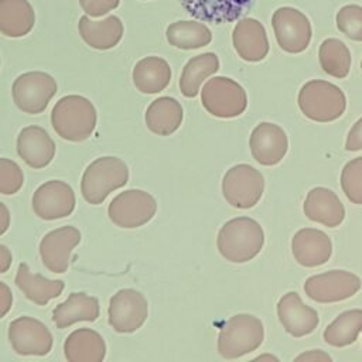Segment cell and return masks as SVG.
<instances>
[{
  "label": "cell",
  "instance_id": "obj_1",
  "mask_svg": "<svg viewBox=\"0 0 362 362\" xmlns=\"http://www.w3.org/2000/svg\"><path fill=\"white\" fill-rule=\"evenodd\" d=\"M264 245V233L257 221L249 216L229 219L219 229L216 246L223 259L245 263L257 256Z\"/></svg>",
  "mask_w": 362,
  "mask_h": 362
},
{
  "label": "cell",
  "instance_id": "obj_2",
  "mask_svg": "<svg viewBox=\"0 0 362 362\" xmlns=\"http://www.w3.org/2000/svg\"><path fill=\"white\" fill-rule=\"evenodd\" d=\"M98 115L93 103L81 95L61 98L51 110V124L64 140L79 143L95 130Z\"/></svg>",
  "mask_w": 362,
  "mask_h": 362
},
{
  "label": "cell",
  "instance_id": "obj_3",
  "mask_svg": "<svg viewBox=\"0 0 362 362\" xmlns=\"http://www.w3.org/2000/svg\"><path fill=\"white\" fill-rule=\"evenodd\" d=\"M129 181L127 164L115 156L93 160L82 174L81 192L88 204L99 205L107 195L124 187Z\"/></svg>",
  "mask_w": 362,
  "mask_h": 362
},
{
  "label": "cell",
  "instance_id": "obj_4",
  "mask_svg": "<svg viewBox=\"0 0 362 362\" xmlns=\"http://www.w3.org/2000/svg\"><path fill=\"white\" fill-rule=\"evenodd\" d=\"M298 107L305 117L327 123L344 115L346 98L339 86L328 81L311 79L298 92Z\"/></svg>",
  "mask_w": 362,
  "mask_h": 362
},
{
  "label": "cell",
  "instance_id": "obj_5",
  "mask_svg": "<svg viewBox=\"0 0 362 362\" xmlns=\"http://www.w3.org/2000/svg\"><path fill=\"white\" fill-rule=\"evenodd\" d=\"M264 338L263 322L252 314L230 317L218 335V352L226 359H236L256 351Z\"/></svg>",
  "mask_w": 362,
  "mask_h": 362
},
{
  "label": "cell",
  "instance_id": "obj_6",
  "mask_svg": "<svg viewBox=\"0 0 362 362\" xmlns=\"http://www.w3.org/2000/svg\"><path fill=\"white\" fill-rule=\"evenodd\" d=\"M204 109L215 117L232 119L240 116L247 107L246 90L228 76H214L201 89Z\"/></svg>",
  "mask_w": 362,
  "mask_h": 362
},
{
  "label": "cell",
  "instance_id": "obj_7",
  "mask_svg": "<svg viewBox=\"0 0 362 362\" xmlns=\"http://www.w3.org/2000/svg\"><path fill=\"white\" fill-rule=\"evenodd\" d=\"M55 93V79L41 71L24 72L11 85V96L16 106L28 115L42 113Z\"/></svg>",
  "mask_w": 362,
  "mask_h": 362
},
{
  "label": "cell",
  "instance_id": "obj_8",
  "mask_svg": "<svg viewBox=\"0 0 362 362\" xmlns=\"http://www.w3.org/2000/svg\"><path fill=\"white\" fill-rule=\"evenodd\" d=\"M157 211L156 198L143 189H127L116 195L109 206V219L119 228L134 229L153 219Z\"/></svg>",
  "mask_w": 362,
  "mask_h": 362
},
{
  "label": "cell",
  "instance_id": "obj_9",
  "mask_svg": "<svg viewBox=\"0 0 362 362\" xmlns=\"http://www.w3.org/2000/svg\"><path fill=\"white\" fill-rule=\"evenodd\" d=\"M264 189V180L260 171L249 164L230 167L222 180V194L233 208L249 209L255 206Z\"/></svg>",
  "mask_w": 362,
  "mask_h": 362
},
{
  "label": "cell",
  "instance_id": "obj_10",
  "mask_svg": "<svg viewBox=\"0 0 362 362\" xmlns=\"http://www.w3.org/2000/svg\"><path fill=\"white\" fill-rule=\"evenodd\" d=\"M272 27L277 45L284 52L300 54L305 51L311 42V23L303 11L294 7L283 6L274 10Z\"/></svg>",
  "mask_w": 362,
  "mask_h": 362
},
{
  "label": "cell",
  "instance_id": "obj_11",
  "mask_svg": "<svg viewBox=\"0 0 362 362\" xmlns=\"http://www.w3.org/2000/svg\"><path fill=\"white\" fill-rule=\"evenodd\" d=\"M147 300L134 288H122L110 297L109 325L119 334H132L147 320Z\"/></svg>",
  "mask_w": 362,
  "mask_h": 362
},
{
  "label": "cell",
  "instance_id": "obj_12",
  "mask_svg": "<svg viewBox=\"0 0 362 362\" xmlns=\"http://www.w3.org/2000/svg\"><path fill=\"white\" fill-rule=\"evenodd\" d=\"M361 279L346 270H329L311 276L304 283L305 294L317 303H337L355 296L361 290Z\"/></svg>",
  "mask_w": 362,
  "mask_h": 362
},
{
  "label": "cell",
  "instance_id": "obj_13",
  "mask_svg": "<svg viewBox=\"0 0 362 362\" xmlns=\"http://www.w3.org/2000/svg\"><path fill=\"white\" fill-rule=\"evenodd\" d=\"M8 339L14 352L23 356H45L51 352L54 344L48 327L28 315L18 317L10 322Z\"/></svg>",
  "mask_w": 362,
  "mask_h": 362
},
{
  "label": "cell",
  "instance_id": "obj_14",
  "mask_svg": "<svg viewBox=\"0 0 362 362\" xmlns=\"http://www.w3.org/2000/svg\"><path fill=\"white\" fill-rule=\"evenodd\" d=\"M34 214L44 221H55L71 215L75 209V192L69 184L51 180L41 184L33 194Z\"/></svg>",
  "mask_w": 362,
  "mask_h": 362
},
{
  "label": "cell",
  "instance_id": "obj_15",
  "mask_svg": "<svg viewBox=\"0 0 362 362\" xmlns=\"http://www.w3.org/2000/svg\"><path fill=\"white\" fill-rule=\"evenodd\" d=\"M79 242L81 232L71 225L45 233L40 242V256L44 266L52 273H65L69 256Z\"/></svg>",
  "mask_w": 362,
  "mask_h": 362
},
{
  "label": "cell",
  "instance_id": "obj_16",
  "mask_svg": "<svg viewBox=\"0 0 362 362\" xmlns=\"http://www.w3.org/2000/svg\"><path fill=\"white\" fill-rule=\"evenodd\" d=\"M249 147L252 157L262 165L279 164L287 153L288 140L286 132L269 122L259 123L249 139Z\"/></svg>",
  "mask_w": 362,
  "mask_h": 362
},
{
  "label": "cell",
  "instance_id": "obj_17",
  "mask_svg": "<svg viewBox=\"0 0 362 362\" xmlns=\"http://www.w3.org/2000/svg\"><path fill=\"white\" fill-rule=\"evenodd\" d=\"M182 8L199 21L225 24L238 21L253 6L255 0H178Z\"/></svg>",
  "mask_w": 362,
  "mask_h": 362
},
{
  "label": "cell",
  "instance_id": "obj_18",
  "mask_svg": "<svg viewBox=\"0 0 362 362\" xmlns=\"http://www.w3.org/2000/svg\"><path fill=\"white\" fill-rule=\"evenodd\" d=\"M236 54L246 62H260L269 54V38L264 25L252 17L239 18L232 31Z\"/></svg>",
  "mask_w": 362,
  "mask_h": 362
},
{
  "label": "cell",
  "instance_id": "obj_19",
  "mask_svg": "<svg viewBox=\"0 0 362 362\" xmlns=\"http://www.w3.org/2000/svg\"><path fill=\"white\" fill-rule=\"evenodd\" d=\"M277 317L283 328L294 338L311 334L320 322L317 311L305 305L296 291H288L279 300Z\"/></svg>",
  "mask_w": 362,
  "mask_h": 362
},
{
  "label": "cell",
  "instance_id": "obj_20",
  "mask_svg": "<svg viewBox=\"0 0 362 362\" xmlns=\"http://www.w3.org/2000/svg\"><path fill=\"white\" fill-rule=\"evenodd\" d=\"M16 150L18 157L31 168L47 167L55 156V141L40 126H27L17 136Z\"/></svg>",
  "mask_w": 362,
  "mask_h": 362
},
{
  "label": "cell",
  "instance_id": "obj_21",
  "mask_svg": "<svg viewBox=\"0 0 362 362\" xmlns=\"http://www.w3.org/2000/svg\"><path fill=\"white\" fill-rule=\"evenodd\" d=\"M291 252L301 266L317 267L329 260L332 243L325 232L314 228H303L291 239Z\"/></svg>",
  "mask_w": 362,
  "mask_h": 362
},
{
  "label": "cell",
  "instance_id": "obj_22",
  "mask_svg": "<svg viewBox=\"0 0 362 362\" xmlns=\"http://www.w3.org/2000/svg\"><path fill=\"white\" fill-rule=\"evenodd\" d=\"M78 31L86 45L93 49L106 51L120 42L124 27L117 16H107L100 20H92L85 14L79 18Z\"/></svg>",
  "mask_w": 362,
  "mask_h": 362
},
{
  "label": "cell",
  "instance_id": "obj_23",
  "mask_svg": "<svg viewBox=\"0 0 362 362\" xmlns=\"http://www.w3.org/2000/svg\"><path fill=\"white\" fill-rule=\"evenodd\" d=\"M303 209L308 219L328 228L339 226L345 218V208L338 195L325 187H315L310 189Z\"/></svg>",
  "mask_w": 362,
  "mask_h": 362
},
{
  "label": "cell",
  "instance_id": "obj_24",
  "mask_svg": "<svg viewBox=\"0 0 362 362\" xmlns=\"http://www.w3.org/2000/svg\"><path fill=\"white\" fill-rule=\"evenodd\" d=\"M99 300L86 293H71L69 297L58 304L52 311V321L57 328H68L75 322H93L99 318Z\"/></svg>",
  "mask_w": 362,
  "mask_h": 362
},
{
  "label": "cell",
  "instance_id": "obj_25",
  "mask_svg": "<svg viewBox=\"0 0 362 362\" xmlns=\"http://www.w3.org/2000/svg\"><path fill=\"white\" fill-rule=\"evenodd\" d=\"M64 355L68 362H102L106 356V344L95 329L78 328L66 337Z\"/></svg>",
  "mask_w": 362,
  "mask_h": 362
},
{
  "label": "cell",
  "instance_id": "obj_26",
  "mask_svg": "<svg viewBox=\"0 0 362 362\" xmlns=\"http://www.w3.org/2000/svg\"><path fill=\"white\" fill-rule=\"evenodd\" d=\"M14 280L25 298L37 305H45L48 301L59 297L65 288L62 280H49L42 274L33 273L24 262L18 264Z\"/></svg>",
  "mask_w": 362,
  "mask_h": 362
},
{
  "label": "cell",
  "instance_id": "obj_27",
  "mask_svg": "<svg viewBox=\"0 0 362 362\" xmlns=\"http://www.w3.org/2000/svg\"><path fill=\"white\" fill-rule=\"evenodd\" d=\"M147 129L157 136H170L175 133L184 119L181 103L171 96L154 99L146 109Z\"/></svg>",
  "mask_w": 362,
  "mask_h": 362
},
{
  "label": "cell",
  "instance_id": "obj_28",
  "mask_svg": "<svg viewBox=\"0 0 362 362\" xmlns=\"http://www.w3.org/2000/svg\"><path fill=\"white\" fill-rule=\"evenodd\" d=\"M170 81V64L161 57H144L140 61H137L133 68V82L141 93H158L168 86Z\"/></svg>",
  "mask_w": 362,
  "mask_h": 362
},
{
  "label": "cell",
  "instance_id": "obj_29",
  "mask_svg": "<svg viewBox=\"0 0 362 362\" xmlns=\"http://www.w3.org/2000/svg\"><path fill=\"white\" fill-rule=\"evenodd\" d=\"M35 13L28 0H0V33L10 38H20L31 33Z\"/></svg>",
  "mask_w": 362,
  "mask_h": 362
},
{
  "label": "cell",
  "instance_id": "obj_30",
  "mask_svg": "<svg viewBox=\"0 0 362 362\" xmlns=\"http://www.w3.org/2000/svg\"><path fill=\"white\" fill-rule=\"evenodd\" d=\"M219 58L215 52H204L187 61L180 76V90L184 98H195L202 82L218 72Z\"/></svg>",
  "mask_w": 362,
  "mask_h": 362
},
{
  "label": "cell",
  "instance_id": "obj_31",
  "mask_svg": "<svg viewBox=\"0 0 362 362\" xmlns=\"http://www.w3.org/2000/svg\"><path fill=\"white\" fill-rule=\"evenodd\" d=\"M170 45L178 49H198L212 41L211 30L199 20H180L171 23L165 30Z\"/></svg>",
  "mask_w": 362,
  "mask_h": 362
},
{
  "label": "cell",
  "instance_id": "obj_32",
  "mask_svg": "<svg viewBox=\"0 0 362 362\" xmlns=\"http://www.w3.org/2000/svg\"><path fill=\"white\" fill-rule=\"evenodd\" d=\"M362 331V310H346L341 313L322 334L324 341L331 346H346L356 341Z\"/></svg>",
  "mask_w": 362,
  "mask_h": 362
},
{
  "label": "cell",
  "instance_id": "obj_33",
  "mask_svg": "<svg viewBox=\"0 0 362 362\" xmlns=\"http://www.w3.org/2000/svg\"><path fill=\"white\" fill-rule=\"evenodd\" d=\"M318 61L325 74L342 79L351 71L352 57L346 44L338 38H327L320 44Z\"/></svg>",
  "mask_w": 362,
  "mask_h": 362
},
{
  "label": "cell",
  "instance_id": "obj_34",
  "mask_svg": "<svg viewBox=\"0 0 362 362\" xmlns=\"http://www.w3.org/2000/svg\"><path fill=\"white\" fill-rule=\"evenodd\" d=\"M341 188L352 204L362 205V157H356L344 165Z\"/></svg>",
  "mask_w": 362,
  "mask_h": 362
},
{
  "label": "cell",
  "instance_id": "obj_35",
  "mask_svg": "<svg viewBox=\"0 0 362 362\" xmlns=\"http://www.w3.org/2000/svg\"><path fill=\"white\" fill-rule=\"evenodd\" d=\"M337 28L352 41H362V6L345 4L335 16Z\"/></svg>",
  "mask_w": 362,
  "mask_h": 362
},
{
  "label": "cell",
  "instance_id": "obj_36",
  "mask_svg": "<svg viewBox=\"0 0 362 362\" xmlns=\"http://www.w3.org/2000/svg\"><path fill=\"white\" fill-rule=\"evenodd\" d=\"M24 182L23 170L10 158L0 157V194H17Z\"/></svg>",
  "mask_w": 362,
  "mask_h": 362
},
{
  "label": "cell",
  "instance_id": "obj_37",
  "mask_svg": "<svg viewBox=\"0 0 362 362\" xmlns=\"http://www.w3.org/2000/svg\"><path fill=\"white\" fill-rule=\"evenodd\" d=\"M120 0H79V6L89 17H103L119 7Z\"/></svg>",
  "mask_w": 362,
  "mask_h": 362
},
{
  "label": "cell",
  "instance_id": "obj_38",
  "mask_svg": "<svg viewBox=\"0 0 362 362\" xmlns=\"http://www.w3.org/2000/svg\"><path fill=\"white\" fill-rule=\"evenodd\" d=\"M345 150H348V151L362 150V117L358 119L354 123V126L351 127V130L346 136Z\"/></svg>",
  "mask_w": 362,
  "mask_h": 362
},
{
  "label": "cell",
  "instance_id": "obj_39",
  "mask_svg": "<svg viewBox=\"0 0 362 362\" xmlns=\"http://www.w3.org/2000/svg\"><path fill=\"white\" fill-rule=\"evenodd\" d=\"M13 305V293L10 287L0 281V320L8 314Z\"/></svg>",
  "mask_w": 362,
  "mask_h": 362
},
{
  "label": "cell",
  "instance_id": "obj_40",
  "mask_svg": "<svg viewBox=\"0 0 362 362\" xmlns=\"http://www.w3.org/2000/svg\"><path fill=\"white\" fill-rule=\"evenodd\" d=\"M13 262V256L11 252L7 246L0 245V273H6Z\"/></svg>",
  "mask_w": 362,
  "mask_h": 362
},
{
  "label": "cell",
  "instance_id": "obj_41",
  "mask_svg": "<svg viewBox=\"0 0 362 362\" xmlns=\"http://www.w3.org/2000/svg\"><path fill=\"white\" fill-rule=\"evenodd\" d=\"M331 361V356L322 351H310V352H304L301 355H298L296 358V361Z\"/></svg>",
  "mask_w": 362,
  "mask_h": 362
},
{
  "label": "cell",
  "instance_id": "obj_42",
  "mask_svg": "<svg viewBox=\"0 0 362 362\" xmlns=\"http://www.w3.org/2000/svg\"><path fill=\"white\" fill-rule=\"evenodd\" d=\"M8 226H10V211L6 206V204L0 201V236L7 232Z\"/></svg>",
  "mask_w": 362,
  "mask_h": 362
},
{
  "label": "cell",
  "instance_id": "obj_43",
  "mask_svg": "<svg viewBox=\"0 0 362 362\" xmlns=\"http://www.w3.org/2000/svg\"><path fill=\"white\" fill-rule=\"evenodd\" d=\"M256 359H274V361H277V358H274V356H272V355H263V356H257Z\"/></svg>",
  "mask_w": 362,
  "mask_h": 362
},
{
  "label": "cell",
  "instance_id": "obj_44",
  "mask_svg": "<svg viewBox=\"0 0 362 362\" xmlns=\"http://www.w3.org/2000/svg\"><path fill=\"white\" fill-rule=\"evenodd\" d=\"M361 68H362V61H361Z\"/></svg>",
  "mask_w": 362,
  "mask_h": 362
}]
</instances>
